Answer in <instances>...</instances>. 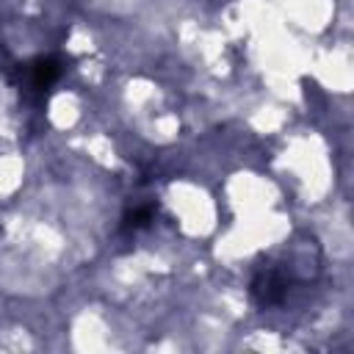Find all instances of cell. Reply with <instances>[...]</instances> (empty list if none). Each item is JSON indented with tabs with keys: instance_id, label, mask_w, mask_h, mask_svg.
I'll return each mask as SVG.
<instances>
[{
	"instance_id": "3957f363",
	"label": "cell",
	"mask_w": 354,
	"mask_h": 354,
	"mask_svg": "<svg viewBox=\"0 0 354 354\" xmlns=\"http://www.w3.org/2000/svg\"><path fill=\"white\" fill-rule=\"evenodd\" d=\"M149 218H152V207H138V210H133V213L124 216V230H133L136 232V230L147 227Z\"/></svg>"
},
{
	"instance_id": "6da1fadb",
	"label": "cell",
	"mask_w": 354,
	"mask_h": 354,
	"mask_svg": "<svg viewBox=\"0 0 354 354\" xmlns=\"http://www.w3.org/2000/svg\"><path fill=\"white\" fill-rule=\"evenodd\" d=\"M288 296V277L277 268H266L254 277L252 282V299L260 304V307H271V304H279L282 299Z\"/></svg>"
},
{
	"instance_id": "7a4b0ae2",
	"label": "cell",
	"mask_w": 354,
	"mask_h": 354,
	"mask_svg": "<svg viewBox=\"0 0 354 354\" xmlns=\"http://www.w3.org/2000/svg\"><path fill=\"white\" fill-rule=\"evenodd\" d=\"M61 75V66L55 58H36L33 64L25 66V88L30 91H41L50 88Z\"/></svg>"
}]
</instances>
